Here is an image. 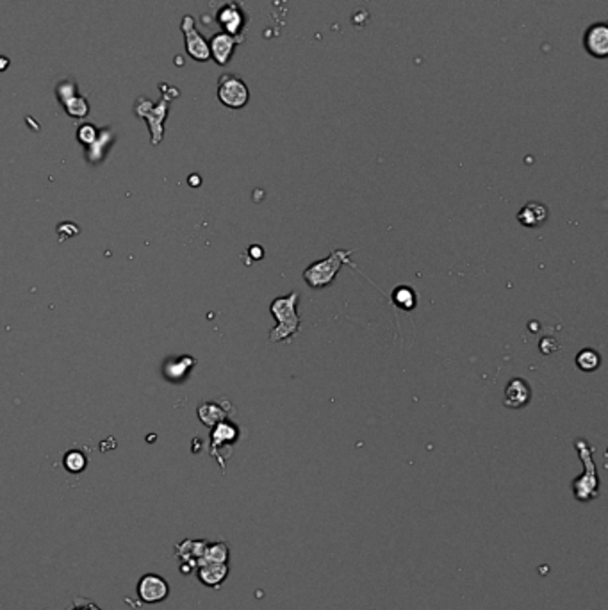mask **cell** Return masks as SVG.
<instances>
[{"label": "cell", "instance_id": "10", "mask_svg": "<svg viewBox=\"0 0 608 610\" xmlns=\"http://www.w3.org/2000/svg\"><path fill=\"white\" fill-rule=\"evenodd\" d=\"M238 43H241V40L234 38V36H230L227 33L214 34L211 42H209L211 59H214L216 64H220V67H225V64H229L230 59H232L234 49H236Z\"/></svg>", "mask_w": 608, "mask_h": 610}, {"label": "cell", "instance_id": "11", "mask_svg": "<svg viewBox=\"0 0 608 610\" xmlns=\"http://www.w3.org/2000/svg\"><path fill=\"white\" fill-rule=\"evenodd\" d=\"M58 95L59 98H61V102L64 104V107H67L68 114H71V116L76 118H82L88 114L89 111L88 102L84 101L82 96L76 95V84L71 82L59 84Z\"/></svg>", "mask_w": 608, "mask_h": 610}, {"label": "cell", "instance_id": "23", "mask_svg": "<svg viewBox=\"0 0 608 610\" xmlns=\"http://www.w3.org/2000/svg\"><path fill=\"white\" fill-rule=\"evenodd\" d=\"M8 67H9V59L6 58V55H0V71L8 70Z\"/></svg>", "mask_w": 608, "mask_h": 610}, {"label": "cell", "instance_id": "22", "mask_svg": "<svg viewBox=\"0 0 608 610\" xmlns=\"http://www.w3.org/2000/svg\"><path fill=\"white\" fill-rule=\"evenodd\" d=\"M250 255H252V257H254V259H261V257H263V255H264L263 247H259V245H254V247H250Z\"/></svg>", "mask_w": 608, "mask_h": 610}, {"label": "cell", "instance_id": "18", "mask_svg": "<svg viewBox=\"0 0 608 610\" xmlns=\"http://www.w3.org/2000/svg\"><path fill=\"white\" fill-rule=\"evenodd\" d=\"M576 366H578L582 372H587V373L596 372V369L601 366L600 354L596 350H592V348H585V350H582L578 356H576Z\"/></svg>", "mask_w": 608, "mask_h": 610}, {"label": "cell", "instance_id": "9", "mask_svg": "<svg viewBox=\"0 0 608 610\" xmlns=\"http://www.w3.org/2000/svg\"><path fill=\"white\" fill-rule=\"evenodd\" d=\"M583 45L589 55L596 59H607L608 58V24L598 21L589 26L583 36Z\"/></svg>", "mask_w": 608, "mask_h": 610}, {"label": "cell", "instance_id": "1", "mask_svg": "<svg viewBox=\"0 0 608 610\" xmlns=\"http://www.w3.org/2000/svg\"><path fill=\"white\" fill-rule=\"evenodd\" d=\"M298 298H300V295L293 291L288 297L275 298V300L271 302L270 311L273 314V318L277 320V326L270 334L271 343L286 341V339H289L291 336H295L296 332L300 331V314L296 311Z\"/></svg>", "mask_w": 608, "mask_h": 610}, {"label": "cell", "instance_id": "5", "mask_svg": "<svg viewBox=\"0 0 608 610\" xmlns=\"http://www.w3.org/2000/svg\"><path fill=\"white\" fill-rule=\"evenodd\" d=\"M180 31L184 34V42H186V52L191 59L195 61H200L205 63L211 59V52H209V42L198 33L195 24V18L191 15H186L180 21Z\"/></svg>", "mask_w": 608, "mask_h": 610}, {"label": "cell", "instance_id": "13", "mask_svg": "<svg viewBox=\"0 0 608 610\" xmlns=\"http://www.w3.org/2000/svg\"><path fill=\"white\" fill-rule=\"evenodd\" d=\"M229 562L227 564H218V562H211V564H202L196 568V577L205 587H213V589H220L221 584L227 580L229 577Z\"/></svg>", "mask_w": 608, "mask_h": 610}, {"label": "cell", "instance_id": "4", "mask_svg": "<svg viewBox=\"0 0 608 610\" xmlns=\"http://www.w3.org/2000/svg\"><path fill=\"white\" fill-rule=\"evenodd\" d=\"M218 101L229 109H243L250 101V89L241 77L223 73L218 80Z\"/></svg>", "mask_w": 608, "mask_h": 610}, {"label": "cell", "instance_id": "14", "mask_svg": "<svg viewBox=\"0 0 608 610\" xmlns=\"http://www.w3.org/2000/svg\"><path fill=\"white\" fill-rule=\"evenodd\" d=\"M548 216H550V211L541 202H528L521 207V211L517 213V222L521 225L528 227V229H537V227L544 225L548 222Z\"/></svg>", "mask_w": 608, "mask_h": 610}, {"label": "cell", "instance_id": "3", "mask_svg": "<svg viewBox=\"0 0 608 610\" xmlns=\"http://www.w3.org/2000/svg\"><path fill=\"white\" fill-rule=\"evenodd\" d=\"M355 250H332L327 259H321L305 268L304 280L313 289H323L330 286L345 264H351L350 257Z\"/></svg>", "mask_w": 608, "mask_h": 610}, {"label": "cell", "instance_id": "6", "mask_svg": "<svg viewBox=\"0 0 608 610\" xmlns=\"http://www.w3.org/2000/svg\"><path fill=\"white\" fill-rule=\"evenodd\" d=\"M136 593H138V598L143 603L155 605V603H161L166 600L168 594H170V585L163 577H159L155 573H148V575H143L139 578Z\"/></svg>", "mask_w": 608, "mask_h": 610}, {"label": "cell", "instance_id": "21", "mask_svg": "<svg viewBox=\"0 0 608 610\" xmlns=\"http://www.w3.org/2000/svg\"><path fill=\"white\" fill-rule=\"evenodd\" d=\"M96 136V130L93 125H82L79 129V138L82 143H92Z\"/></svg>", "mask_w": 608, "mask_h": 610}, {"label": "cell", "instance_id": "17", "mask_svg": "<svg viewBox=\"0 0 608 610\" xmlns=\"http://www.w3.org/2000/svg\"><path fill=\"white\" fill-rule=\"evenodd\" d=\"M392 302H394L396 307H400V309L412 311L417 304V297L412 288H408V286H400V288H396L394 293H392Z\"/></svg>", "mask_w": 608, "mask_h": 610}, {"label": "cell", "instance_id": "12", "mask_svg": "<svg viewBox=\"0 0 608 610\" xmlns=\"http://www.w3.org/2000/svg\"><path fill=\"white\" fill-rule=\"evenodd\" d=\"M530 398H532V389L528 382L523 378H512L505 387L503 403L510 409H521V407L528 406Z\"/></svg>", "mask_w": 608, "mask_h": 610}, {"label": "cell", "instance_id": "2", "mask_svg": "<svg viewBox=\"0 0 608 610\" xmlns=\"http://www.w3.org/2000/svg\"><path fill=\"white\" fill-rule=\"evenodd\" d=\"M575 448L585 471L573 480V493L578 502H591L600 496V477H598V468L592 457V448L585 439H576Z\"/></svg>", "mask_w": 608, "mask_h": 610}, {"label": "cell", "instance_id": "19", "mask_svg": "<svg viewBox=\"0 0 608 610\" xmlns=\"http://www.w3.org/2000/svg\"><path fill=\"white\" fill-rule=\"evenodd\" d=\"M64 468L70 473H80L86 468V457L80 451H68L64 457Z\"/></svg>", "mask_w": 608, "mask_h": 610}, {"label": "cell", "instance_id": "15", "mask_svg": "<svg viewBox=\"0 0 608 610\" xmlns=\"http://www.w3.org/2000/svg\"><path fill=\"white\" fill-rule=\"evenodd\" d=\"M136 113H138V116H143L150 121L152 130L157 134V129L159 132H161V123H163V118L166 116V102H161L159 105H154L150 101H146V98H143L141 96V98H138V102H136Z\"/></svg>", "mask_w": 608, "mask_h": 610}, {"label": "cell", "instance_id": "7", "mask_svg": "<svg viewBox=\"0 0 608 610\" xmlns=\"http://www.w3.org/2000/svg\"><path fill=\"white\" fill-rule=\"evenodd\" d=\"M216 20L221 26V29H223V33L230 34L234 38L243 40V29L246 26V17L241 6L236 4V2H227L218 11Z\"/></svg>", "mask_w": 608, "mask_h": 610}, {"label": "cell", "instance_id": "16", "mask_svg": "<svg viewBox=\"0 0 608 610\" xmlns=\"http://www.w3.org/2000/svg\"><path fill=\"white\" fill-rule=\"evenodd\" d=\"M230 559V550L225 543L216 541V543H209L204 550V555H202L200 564H211V562H218V564H227Z\"/></svg>", "mask_w": 608, "mask_h": 610}, {"label": "cell", "instance_id": "20", "mask_svg": "<svg viewBox=\"0 0 608 610\" xmlns=\"http://www.w3.org/2000/svg\"><path fill=\"white\" fill-rule=\"evenodd\" d=\"M67 610H102V609H98L93 602H88L86 598H76L73 603H71Z\"/></svg>", "mask_w": 608, "mask_h": 610}, {"label": "cell", "instance_id": "8", "mask_svg": "<svg viewBox=\"0 0 608 610\" xmlns=\"http://www.w3.org/2000/svg\"><path fill=\"white\" fill-rule=\"evenodd\" d=\"M205 546H207V541L205 539H186L180 544H177L175 552L180 560V571H182V575H189L193 569L198 568Z\"/></svg>", "mask_w": 608, "mask_h": 610}]
</instances>
